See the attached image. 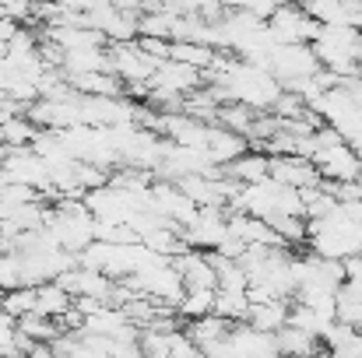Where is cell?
I'll return each mask as SVG.
<instances>
[{"label": "cell", "instance_id": "cell-1", "mask_svg": "<svg viewBox=\"0 0 362 358\" xmlns=\"http://www.w3.org/2000/svg\"><path fill=\"white\" fill-rule=\"evenodd\" d=\"M320 67L356 81L362 78V28L356 25H320L313 39Z\"/></svg>", "mask_w": 362, "mask_h": 358}, {"label": "cell", "instance_id": "cell-2", "mask_svg": "<svg viewBox=\"0 0 362 358\" xmlns=\"http://www.w3.org/2000/svg\"><path fill=\"white\" fill-rule=\"evenodd\" d=\"M271 74L281 78V85H292V81H303V78H313L320 71V60H317V49L313 42H278L271 49Z\"/></svg>", "mask_w": 362, "mask_h": 358}, {"label": "cell", "instance_id": "cell-3", "mask_svg": "<svg viewBox=\"0 0 362 358\" xmlns=\"http://www.w3.org/2000/svg\"><path fill=\"white\" fill-rule=\"evenodd\" d=\"M271 32L278 35V42H313L320 32V21L313 14H306L299 7V0H285L271 18H267Z\"/></svg>", "mask_w": 362, "mask_h": 358}, {"label": "cell", "instance_id": "cell-4", "mask_svg": "<svg viewBox=\"0 0 362 358\" xmlns=\"http://www.w3.org/2000/svg\"><path fill=\"white\" fill-rule=\"evenodd\" d=\"M317 162V172L320 179H338V183H356L362 176V155L349 144V141H338V144H327V148H317L313 155Z\"/></svg>", "mask_w": 362, "mask_h": 358}, {"label": "cell", "instance_id": "cell-5", "mask_svg": "<svg viewBox=\"0 0 362 358\" xmlns=\"http://www.w3.org/2000/svg\"><path fill=\"white\" fill-rule=\"evenodd\" d=\"M226 236H229L226 208H201V211L194 215V222L183 225V239H187L194 249H215Z\"/></svg>", "mask_w": 362, "mask_h": 358}, {"label": "cell", "instance_id": "cell-6", "mask_svg": "<svg viewBox=\"0 0 362 358\" xmlns=\"http://www.w3.org/2000/svg\"><path fill=\"white\" fill-rule=\"evenodd\" d=\"M229 352L243 358H260V355H281L278 352V338L267 330H257L250 320H240L236 327H229Z\"/></svg>", "mask_w": 362, "mask_h": 358}, {"label": "cell", "instance_id": "cell-7", "mask_svg": "<svg viewBox=\"0 0 362 358\" xmlns=\"http://www.w3.org/2000/svg\"><path fill=\"white\" fill-rule=\"evenodd\" d=\"M151 85H158V88H169V92H180V95H190L194 88H201L204 85V71H197V67H190V64H183V60H162L158 67H155V74H151Z\"/></svg>", "mask_w": 362, "mask_h": 358}, {"label": "cell", "instance_id": "cell-8", "mask_svg": "<svg viewBox=\"0 0 362 358\" xmlns=\"http://www.w3.org/2000/svg\"><path fill=\"white\" fill-rule=\"evenodd\" d=\"M271 176L285 186H313L320 183L317 162L306 155H271Z\"/></svg>", "mask_w": 362, "mask_h": 358}, {"label": "cell", "instance_id": "cell-9", "mask_svg": "<svg viewBox=\"0 0 362 358\" xmlns=\"http://www.w3.org/2000/svg\"><path fill=\"white\" fill-rule=\"evenodd\" d=\"M208 151L215 162L229 165L233 158H240L243 151H250V137L240 133V130H229L222 123H211V137H208Z\"/></svg>", "mask_w": 362, "mask_h": 358}, {"label": "cell", "instance_id": "cell-10", "mask_svg": "<svg viewBox=\"0 0 362 358\" xmlns=\"http://www.w3.org/2000/svg\"><path fill=\"white\" fill-rule=\"evenodd\" d=\"M288 313H292V299H267V302H250V316L246 320L257 330L278 334L288 323Z\"/></svg>", "mask_w": 362, "mask_h": 358}, {"label": "cell", "instance_id": "cell-11", "mask_svg": "<svg viewBox=\"0 0 362 358\" xmlns=\"http://www.w3.org/2000/svg\"><path fill=\"white\" fill-rule=\"evenodd\" d=\"M226 172L233 179H240V183H257V179L271 176V155L260 151V148H250V151H243L240 158H233L226 165Z\"/></svg>", "mask_w": 362, "mask_h": 358}, {"label": "cell", "instance_id": "cell-12", "mask_svg": "<svg viewBox=\"0 0 362 358\" xmlns=\"http://www.w3.org/2000/svg\"><path fill=\"white\" fill-rule=\"evenodd\" d=\"M324 348L338 358H352L362 355V327H352V323H334L327 334H324Z\"/></svg>", "mask_w": 362, "mask_h": 358}, {"label": "cell", "instance_id": "cell-13", "mask_svg": "<svg viewBox=\"0 0 362 358\" xmlns=\"http://www.w3.org/2000/svg\"><path fill=\"white\" fill-rule=\"evenodd\" d=\"M229 320H222L218 313H208V316H197V320H187V334L197 341V348H201V355H204V348L208 345H215V341H222L226 334H229Z\"/></svg>", "mask_w": 362, "mask_h": 358}, {"label": "cell", "instance_id": "cell-14", "mask_svg": "<svg viewBox=\"0 0 362 358\" xmlns=\"http://www.w3.org/2000/svg\"><path fill=\"white\" fill-rule=\"evenodd\" d=\"M274 338H278V352H281V355H310V352L324 348V341H320V338H313L310 330L292 327V323H285Z\"/></svg>", "mask_w": 362, "mask_h": 358}, {"label": "cell", "instance_id": "cell-15", "mask_svg": "<svg viewBox=\"0 0 362 358\" xmlns=\"http://www.w3.org/2000/svg\"><path fill=\"white\" fill-rule=\"evenodd\" d=\"M215 56H218V49L208 46V42L173 39V60H183V64H190V67H197V71H208V67L215 64Z\"/></svg>", "mask_w": 362, "mask_h": 358}, {"label": "cell", "instance_id": "cell-16", "mask_svg": "<svg viewBox=\"0 0 362 358\" xmlns=\"http://www.w3.org/2000/svg\"><path fill=\"white\" fill-rule=\"evenodd\" d=\"M35 292H39V313H46V316H64V309L74 302V295L60 285V281H42V285H35Z\"/></svg>", "mask_w": 362, "mask_h": 358}, {"label": "cell", "instance_id": "cell-17", "mask_svg": "<svg viewBox=\"0 0 362 358\" xmlns=\"http://www.w3.org/2000/svg\"><path fill=\"white\" fill-rule=\"evenodd\" d=\"M211 313H218L222 320H229V323H240L250 316V299H246V292H233V288H215V309Z\"/></svg>", "mask_w": 362, "mask_h": 358}, {"label": "cell", "instance_id": "cell-18", "mask_svg": "<svg viewBox=\"0 0 362 358\" xmlns=\"http://www.w3.org/2000/svg\"><path fill=\"white\" fill-rule=\"evenodd\" d=\"M0 130H4L7 148H25V144H32V141H35V133H39L42 126L28 117V113H18V117L4 119V123H0Z\"/></svg>", "mask_w": 362, "mask_h": 358}, {"label": "cell", "instance_id": "cell-19", "mask_svg": "<svg viewBox=\"0 0 362 358\" xmlns=\"http://www.w3.org/2000/svg\"><path fill=\"white\" fill-rule=\"evenodd\" d=\"M35 306H39V292H35V285H14V288H7L4 299H0V309H7L14 320L25 316V313H35Z\"/></svg>", "mask_w": 362, "mask_h": 358}, {"label": "cell", "instance_id": "cell-20", "mask_svg": "<svg viewBox=\"0 0 362 358\" xmlns=\"http://www.w3.org/2000/svg\"><path fill=\"white\" fill-rule=\"evenodd\" d=\"M211 309H215V288H187L183 299H180V306H176V313H180L183 320L208 316Z\"/></svg>", "mask_w": 362, "mask_h": 358}, {"label": "cell", "instance_id": "cell-21", "mask_svg": "<svg viewBox=\"0 0 362 358\" xmlns=\"http://www.w3.org/2000/svg\"><path fill=\"white\" fill-rule=\"evenodd\" d=\"M267 222L274 225V232L285 239V246H303L306 239H310V225H306V218H299V215H281V211H274V215H267Z\"/></svg>", "mask_w": 362, "mask_h": 358}, {"label": "cell", "instance_id": "cell-22", "mask_svg": "<svg viewBox=\"0 0 362 358\" xmlns=\"http://www.w3.org/2000/svg\"><path fill=\"white\" fill-rule=\"evenodd\" d=\"M176 11L169 7H155V11H144L141 14V35H158V39H173V28H176Z\"/></svg>", "mask_w": 362, "mask_h": 358}, {"label": "cell", "instance_id": "cell-23", "mask_svg": "<svg viewBox=\"0 0 362 358\" xmlns=\"http://www.w3.org/2000/svg\"><path fill=\"white\" fill-rule=\"evenodd\" d=\"M253 119H257V109H250V106H243V102H222L215 123H222V126H229V130H240V133L250 137Z\"/></svg>", "mask_w": 362, "mask_h": 358}, {"label": "cell", "instance_id": "cell-24", "mask_svg": "<svg viewBox=\"0 0 362 358\" xmlns=\"http://www.w3.org/2000/svg\"><path fill=\"white\" fill-rule=\"evenodd\" d=\"M299 7L320 25H345V0H299Z\"/></svg>", "mask_w": 362, "mask_h": 358}, {"label": "cell", "instance_id": "cell-25", "mask_svg": "<svg viewBox=\"0 0 362 358\" xmlns=\"http://www.w3.org/2000/svg\"><path fill=\"white\" fill-rule=\"evenodd\" d=\"M25 285V267H21V253L18 249H4L0 253V292Z\"/></svg>", "mask_w": 362, "mask_h": 358}, {"label": "cell", "instance_id": "cell-26", "mask_svg": "<svg viewBox=\"0 0 362 358\" xmlns=\"http://www.w3.org/2000/svg\"><path fill=\"white\" fill-rule=\"evenodd\" d=\"M274 211L306 218V201H303V186H285V183H281V190H278V208H274Z\"/></svg>", "mask_w": 362, "mask_h": 358}, {"label": "cell", "instance_id": "cell-27", "mask_svg": "<svg viewBox=\"0 0 362 358\" xmlns=\"http://www.w3.org/2000/svg\"><path fill=\"white\" fill-rule=\"evenodd\" d=\"M137 46L155 56V60H169L173 56V39H158V35H137Z\"/></svg>", "mask_w": 362, "mask_h": 358}, {"label": "cell", "instance_id": "cell-28", "mask_svg": "<svg viewBox=\"0 0 362 358\" xmlns=\"http://www.w3.org/2000/svg\"><path fill=\"white\" fill-rule=\"evenodd\" d=\"M14 334H18V320L7 309H0V355H14L18 352L14 348Z\"/></svg>", "mask_w": 362, "mask_h": 358}, {"label": "cell", "instance_id": "cell-29", "mask_svg": "<svg viewBox=\"0 0 362 358\" xmlns=\"http://www.w3.org/2000/svg\"><path fill=\"white\" fill-rule=\"evenodd\" d=\"M18 28H21V21H14L11 14H0V42H11Z\"/></svg>", "mask_w": 362, "mask_h": 358}, {"label": "cell", "instance_id": "cell-30", "mask_svg": "<svg viewBox=\"0 0 362 358\" xmlns=\"http://www.w3.org/2000/svg\"><path fill=\"white\" fill-rule=\"evenodd\" d=\"M0 14H4V0H0Z\"/></svg>", "mask_w": 362, "mask_h": 358}]
</instances>
